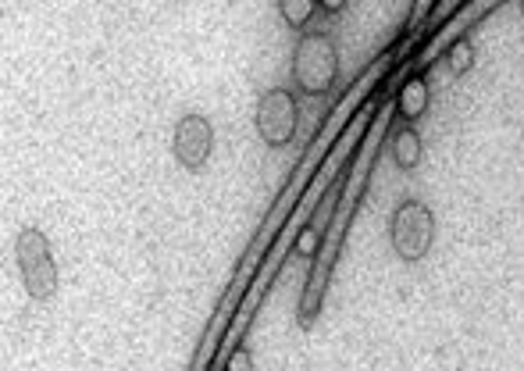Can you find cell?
<instances>
[{
    "mask_svg": "<svg viewBox=\"0 0 524 371\" xmlns=\"http://www.w3.org/2000/svg\"><path fill=\"white\" fill-rule=\"evenodd\" d=\"M289 72L300 93L307 97H325L332 93L339 79V47L328 33H300L289 58Z\"/></svg>",
    "mask_w": 524,
    "mask_h": 371,
    "instance_id": "obj_1",
    "label": "cell"
},
{
    "mask_svg": "<svg viewBox=\"0 0 524 371\" xmlns=\"http://www.w3.org/2000/svg\"><path fill=\"white\" fill-rule=\"evenodd\" d=\"M15 268L22 275V286L29 300H54L58 293V261L50 250L47 232L36 225H25L15 232Z\"/></svg>",
    "mask_w": 524,
    "mask_h": 371,
    "instance_id": "obj_2",
    "label": "cell"
},
{
    "mask_svg": "<svg viewBox=\"0 0 524 371\" xmlns=\"http://www.w3.org/2000/svg\"><path fill=\"white\" fill-rule=\"evenodd\" d=\"M389 243L403 264H418L428 257L435 243V215L425 200H403L389 218Z\"/></svg>",
    "mask_w": 524,
    "mask_h": 371,
    "instance_id": "obj_3",
    "label": "cell"
},
{
    "mask_svg": "<svg viewBox=\"0 0 524 371\" xmlns=\"http://www.w3.org/2000/svg\"><path fill=\"white\" fill-rule=\"evenodd\" d=\"M254 129L268 150L289 147V143L296 140V129H300V104H296V93L286 90V86L264 90L261 100H257V111H254Z\"/></svg>",
    "mask_w": 524,
    "mask_h": 371,
    "instance_id": "obj_4",
    "label": "cell"
},
{
    "mask_svg": "<svg viewBox=\"0 0 524 371\" xmlns=\"http://www.w3.org/2000/svg\"><path fill=\"white\" fill-rule=\"evenodd\" d=\"M172 154L186 172H204L214 154V122L200 111H189L175 122Z\"/></svg>",
    "mask_w": 524,
    "mask_h": 371,
    "instance_id": "obj_5",
    "label": "cell"
},
{
    "mask_svg": "<svg viewBox=\"0 0 524 371\" xmlns=\"http://www.w3.org/2000/svg\"><path fill=\"white\" fill-rule=\"evenodd\" d=\"M389 154H393V165L400 168V172H414V168L421 165V157H425V143H421L414 122L396 125L393 140H389Z\"/></svg>",
    "mask_w": 524,
    "mask_h": 371,
    "instance_id": "obj_6",
    "label": "cell"
},
{
    "mask_svg": "<svg viewBox=\"0 0 524 371\" xmlns=\"http://www.w3.org/2000/svg\"><path fill=\"white\" fill-rule=\"evenodd\" d=\"M428 100H432L428 79L425 75H410V79H403L400 93H396V115H400L403 122H418V118H425Z\"/></svg>",
    "mask_w": 524,
    "mask_h": 371,
    "instance_id": "obj_7",
    "label": "cell"
},
{
    "mask_svg": "<svg viewBox=\"0 0 524 371\" xmlns=\"http://www.w3.org/2000/svg\"><path fill=\"white\" fill-rule=\"evenodd\" d=\"M275 4H279V15H282V22H286V29L296 36L311 29L314 11L321 8L318 0H275Z\"/></svg>",
    "mask_w": 524,
    "mask_h": 371,
    "instance_id": "obj_8",
    "label": "cell"
},
{
    "mask_svg": "<svg viewBox=\"0 0 524 371\" xmlns=\"http://www.w3.org/2000/svg\"><path fill=\"white\" fill-rule=\"evenodd\" d=\"M475 61H478V54L471 40H457V43H450V50H446V68H450V75H467L475 68Z\"/></svg>",
    "mask_w": 524,
    "mask_h": 371,
    "instance_id": "obj_9",
    "label": "cell"
},
{
    "mask_svg": "<svg viewBox=\"0 0 524 371\" xmlns=\"http://www.w3.org/2000/svg\"><path fill=\"white\" fill-rule=\"evenodd\" d=\"M318 247H321V236L314 225H303L300 236H296V254L303 257V261H311V257H318Z\"/></svg>",
    "mask_w": 524,
    "mask_h": 371,
    "instance_id": "obj_10",
    "label": "cell"
},
{
    "mask_svg": "<svg viewBox=\"0 0 524 371\" xmlns=\"http://www.w3.org/2000/svg\"><path fill=\"white\" fill-rule=\"evenodd\" d=\"M225 368H229V371H254V354H250L246 347L232 350V357L225 361Z\"/></svg>",
    "mask_w": 524,
    "mask_h": 371,
    "instance_id": "obj_11",
    "label": "cell"
},
{
    "mask_svg": "<svg viewBox=\"0 0 524 371\" xmlns=\"http://www.w3.org/2000/svg\"><path fill=\"white\" fill-rule=\"evenodd\" d=\"M303 300H307V311L300 314V322H314V314H318V286H307Z\"/></svg>",
    "mask_w": 524,
    "mask_h": 371,
    "instance_id": "obj_12",
    "label": "cell"
},
{
    "mask_svg": "<svg viewBox=\"0 0 524 371\" xmlns=\"http://www.w3.org/2000/svg\"><path fill=\"white\" fill-rule=\"evenodd\" d=\"M318 4H321V11H328V15H339V11H346L350 0H318Z\"/></svg>",
    "mask_w": 524,
    "mask_h": 371,
    "instance_id": "obj_13",
    "label": "cell"
},
{
    "mask_svg": "<svg viewBox=\"0 0 524 371\" xmlns=\"http://www.w3.org/2000/svg\"><path fill=\"white\" fill-rule=\"evenodd\" d=\"M517 8H521V15H524V0H517Z\"/></svg>",
    "mask_w": 524,
    "mask_h": 371,
    "instance_id": "obj_14",
    "label": "cell"
}]
</instances>
